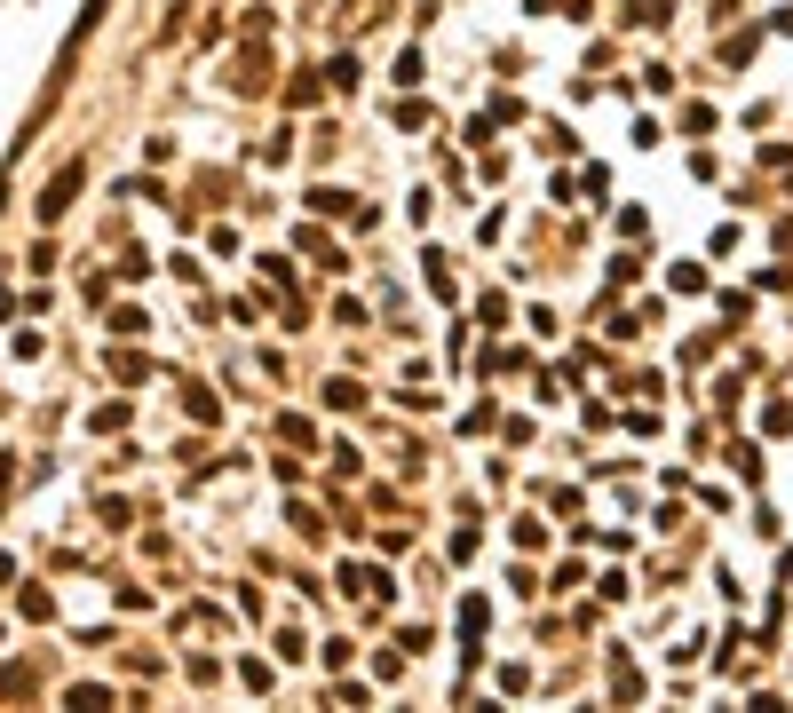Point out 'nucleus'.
Returning a JSON list of instances; mask_svg holds the SVG:
<instances>
[{
    "instance_id": "1",
    "label": "nucleus",
    "mask_w": 793,
    "mask_h": 713,
    "mask_svg": "<svg viewBox=\"0 0 793 713\" xmlns=\"http://www.w3.org/2000/svg\"><path fill=\"white\" fill-rule=\"evenodd\" d=\"M72 191H80V167H64V175H56V183H48V199H40V214H48V222H56V214H64V206H72Z\"/></svg>"
}]
</instances>
